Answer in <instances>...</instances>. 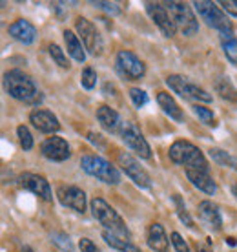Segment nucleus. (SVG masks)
Returning <instances> with one entry per match:
<instances>
[{
  "instance_id": "f257e3e1",
  "label": "nucleus",
  "mask_w": 237,
  "mask_h": 252,
  "mask_svg": "<svg viewBox=\"0 0 237 252\" xmlns=\"http://www.w3.org/2000/svg\"><path fill=\"white\" fill-rule=\"evenodd\" d=\"M4 88H6L7 95L17 101L37 102L40 99L35 82L20 69H9L4 73Z\"/></svg>"
},
{
  "instance_id": "f03ea898",
  "label": "nucleus",
  "mask_w": 237,
  "mask_h": 252,
  "mask_svg": "<svg viewBox=\"0 0 237 252\" xmlns=\"http://www.w3.org/2000/svg\"><path fill=\"white\" fill-rule=\"evenodd\" d=\"M168 156L175 164H181L186 170L208 172V161H206L205 154L190 141H182V139L175 141L174 145L170 146Z\"/></svg>"
},
{
  "instance_id": "7ed1b4c3",
  "label": "nucleus",
  "mask_w": 237,
  "mask_h": 252,
  "mask_svg": "<svg viewBox=\"0 0 237 252\" xmlns=\"http://www.w3.org/2000/svg\"><path fill=\"white\" fill-rule=\"evenodd\" d=\"M91 210H93L95 220L104 227V230H108V232H112V234H117V236L124 238V240L130 238V230H128L126 223L122 221V218H120L102 197L91 199Z\"/></svg>"
},
{
  "instance_id": "20e7f679",
  "label": "nucleus",
  "mask_w": 237,
  "mask_h": 252,
  "mask_svg": "<svg viewBox=\"0 0 237 252\" xmlns=\"http://www.w3.org/2000/svg\"><path fill=\"white\" fill-rule=\"evenodd\" d=\"M81 166L86 174L97 177L102 183H108V185L120 183V174H118L117 168L112 163H108L106 159L99 158V156H84L81 159Z\"/></svg>"
},
{
  "instance_id": "39448f33",
  "label": "nucleus",
  "mask_w": 237,
  "mask_h": 252,
  "mask_svg": "<svg viewBox=\"0 0 237 252\" xmlns=\"http://www.w3.org/2000/svg\"><path fill=\"white\" fill-rule=\"evenodd\" d=\"M194 6L199 13V17L210 28L217 30L219 33H234V26L225 13L219 9V4H213L208 0H197V2H194Z\"/></svg>"
},
{
  "instance_id": "423d86ee",
  "label": "nucleus",
  "mask_w": 237,
  "mask_h": 252,
  "mask_svg": "<svg viewBox=\"0 0 237 252\" xmlns=\"http://www.w3.org/2000/svg\"><path fill=\"white\" fill-rule=\"evenodd\" d=\"M166 9L170 11L172 19H174L175 28L182 33V35H194L199 30L197 19H195L192 7L184 4V2H166L164 4Z\"/></svg>"
},
{
  "instance_id": "0eeeda50",
  "label": "nucleus",
  "mask_w": 237,
  "mask_h": 252,
  "mask_svg": "<svg viewBox=\"0 0 237 252\" xmlns=\"http://www.w3.org/2000/svg\"><path fill=\"white\" fill-rule=\"evenodd\" d=\"M166 84L170 86L172 92L179 94L181 97L188 99V101H199V102H210L212 101V95L208 94L206 90L199 88L197 84H194L192 81H188L186 77H182V75L166 77Z\"/></svg>"
},
{
  "instance_id": "6e6552de",
  "label": "nucleus",
  "mask_w": 237,
  "mask_h": 252,
  "mask_svg": "<svg viewBox=\"0 0 237 252\" xmlns=\"http://www.w3.org/2000/svg\"><path fill=\"white\" fill-rule=\"evenodd\" d=\"M120 139L126 143V146L133 150L137 156H141L143 159H150L151 156V150H150V145H148V141L144 139V135L141 133L137 126L133 125V123H128L126 121L122 128H120Z\"/></svg>"
},
{
  "instance_id": "1a4fd4ad",
  "label": "nucleus",
  "mask_w": 237,
  "mask_h": 252,
  "mask_svg": "<svg viewBox=\"0 0 237 252\" xmlns=\"http://www.w3.org/2000/svg\"><path fill=\"white\" fill-rule=\"evenodd\" d=\"M117 163H118V166L122 168V172H124L126 176L130 177L137 187H141V189H148V187L151 185V179H150V176H148V172L144 170L143 166L139 164L137 159L131 158L128 152H118Z\"/></svg>"
},
{
  "instance_id": "9d476101",
  "label": "nucleus",
  "mask_w": 237,
  "mask_h": 252,
  "mask_svg": "<svg viewBox=\"0 0 237 252\" xmlns=\"http://www.w3.org/2000/svg\"><path fill=\"white\" fill-rule=\"evenodd\" d=\"M117 68L128 81H141L146 73V66L141 59L128 50H120L117 53Z\"/></svg>"
},
{
  "instance_id": "9b49d317",
  "label": "nucleus",
  "mask_w": 237,
  "mask_h": 252,
  "mask_svg": "<svg viewBox=\"0 0 237 252\" xmlns=\"http://www.w3.org/2000/svg\"><path fill=\"white\" fill-rule=\"evenodd\" d=\"M75 30H77V33L81 35L84 48H86L91 55H100V53H102V37H100V33L97 32V28H95L89 20L84 19V17H79V19L75 20Z\"/></svg>"
},
{
  "instance_id": "f8f14e48",
  "label": "nucleus",
  "mask_w": 237,
  "mask_h": 252,
  "mask_svg": "<svg viewBox=\"0 0 237 252\" xmlns=\"http://www.w3.org/2000/svg\"><path fill=\"white\" fill-rule=\"evenodd\" d=\"M57 197L59 201L62 203L64 207L73 208L79 214H84L86 212V194L84 190L79 189V187H73V185H60L57 189Z\"/></svg>"
},
{
  "instance_id": "ddd939ff",
  "label": "nucleus",
  "mask_w": 237,
  "mask_h": 252,
  "mask_svg": "<svg viewBox=\"0 0 237 252\" xmlns=\"http://www.w3.org/2000/svg\"><path fill=\"white\" fill-rule=\"evenodd\" d=\"M146 11L150 15V19L155 22V26L161 30L166 37H174L177 28L174 24V19L170 11L166 9L164 4H157V2H146Z\"/></svg>"
},
{
  "instance_id": "4468645a",
  "label": "nucleus",
  "mask_w": 237,
  "mask_h": 252,
  "mask_svg": "<svg viewBox=\"0 0 237 252\" xmlns=\"http://www.w3.org/2000/svg\"><path fill=\"white\" fill-rule=\"evenodd\" d=\"M19 185L24 190H30L31 194L38 195L44 201H51L53 199V192H51L50 183L46 181V177L38 176V174H31V172H26L19 177Z\"/></svg>"
},
{
  "instance_id": "2eb2a0df",
  "label": "nucleus",
  "mask_w": 237,
  "mask_h": 252,
  "mask_svg": "<svg viewBox=\"0 0 237 252\" xmlns=\"http://www.w3.org/2000/svg\"><path fill=\"white\" fill-rule=\"evenodd\" d=\"M40 154H42L46 159L57 161V163L66 161V159L71 156L69 145L62 137H48L46 141H42V145H40Z\"/></svg>"
},
{
  "instance_id": "dca6fc26",
  "label": "nucleus",
  "mask_w": 237,
  "mask_h": 252,
  "mask_svg": "<svg viewBox=\"0 0 237 252\" xmlns=\"http://www.w3.org/2000/svg\"><path fill=\"white\" fill-rule=\"evenodd\" d=\"M30 121L38 132L42 133H53L60 130V123L50 110H33L30 114Z\"/></svg>"
},
{
  "instance_id": "f3484780",
  "label": "nucleus",
  "mask_w": 237,
  "mask_h": 252,
  "mask_svg": "<svg viewBox=\"0 0 237 252\" xmlns=\"http://www.w3.org/2000/svg\"><path fill=\"white\" fill-rule=\"evenodd\" d=\"M97 119H99L100 126L108 130L110 133H120V128L124 125V121L120 119V115L113 110V108L102 104L97 108Z\"/></svg>"
},
{
  "instance_id": "a211bd4d",
  "label": "nucleus",
  "mask_w": 237,
  "mask_h": 252,
  "mask_svg": "<svg viewBox=\"0 0 237 252\" xmlns=\"http://www.w3.org/2000/svg\"><path fill=\"white\" fill-rule=\"evenodd\" d=\"M7 32H9V35H11L15 40H19L22 44H31L33 40H35V35H37L35 26L26 19L15 20V22L7 28Z\"/></svg>"
},
{
  "instance_id": "6ab92c4d",
  "label": "nucleus",
  "mask_w": 237,
  "mask_h": 252,
  "mask_svg": "<svg viewBox=\"0 0 237 252\" xmlns=\"http://www.w3.org/2000/svg\"><path fill=\"white\" fill-rule=\"evenodd\" d=\"M188 181L194 185L195 189H199L201 192L212 195L217 192V185L213 181V177L205 170H186Z\"/></svg>"
},
{
  "instance_id": "aec40b11",
  "label": "nucleus",
  "mask_w": 237,
  "mask_h": 252,
  "mask_svg": "<svg viewBox=\"0 0 237 252\" xmlns=\"http://www.w3.org/2000/svg\"><path fill=\"white\" fill-rule=\"evenodd\" d=\"M199 216H201V220L205 221L210 228H213V230H221V227H223V218H221V212H219V208L215 203L208 201V199L201 201L199 203Z\"/></svg>"
},
{
  "instance_id": "412c9836",
  "label": "nucleus",
  "mask_w": 237,
  "mask_h": 252,
  "mask_svg": "<svg viewBox=\"0 0 237 252\" xmlns=\"http://www.w3.org/2000/svg\"><path fill=\"white\" fill-rule=\"evenodd\" d=\"M148 245L153 252H168V238L161 223H151L148 228Z\"/></svg>"
},
{
  "instance_id": "4be33fe9",
  "label": "nucleus",
  "mask_w": 237,
  "mask_h": 252,
  "mask_svg": "<svg viewBox=\"0 0 237 252\" xmlns=\"http://www.w3.org/2000/svg\"><path fill=\"white\" fill-rule=\"evenodd\" d=\"M157 102H159V106L162 108V112L166 115H170V119H174V121L184 119V114H182L181 106L177 104V101H175L170 94L159 92V94H157Z\"/></svg>"
},
{
  "instance_id": "5701e85b",
  "label": "nucleus",
  "mask_w": 237,
  "mask_h": 252,
  "mask_svg": "<svg viewBox=\"0 0 237 252\" xmlns=\"http://www.w3.org/2000/svg\"><path fill=\"white\" fill-rule=\"evenodd\" d=\"M102 238H104V241H106L108 245L118 252H143L139 247L130 243V240H124V238H120L117 234L108 232V230H102Z\"/></svg>"
},
{
  "instance_id": "b1692460",
  "label": "nucleus",
  "mask_w": 237,
  "mask_h": 252,
  "mask_svg": "<svg viewBox=\"0 0 237 252\" xmlns=\"http://www.w3.org/2000/svg\"><path fill=\"white\" fill-rule=\"evenodd\" d=\"M64 42H66L68 53L75 59L77 63H84V61H86V53L82 50V42L79 40V37H77L75 33L66 30V32H64Z\"/></svg>"
},
{
  "instance_id": "393cba45",
  "label": "nucleus",
  "mask_w": 237,
  "mask_h": 252,
  "mask_svg": "<svg viewBox=\"0 0 237 252\" xmlns=\"http://www.w3.org/2000/svg\"><path fill=\"white\" fill-rule=\"evenodd\" d=\"M213 88H215L221 99H225L228 102H237V88L228 77H219L213 84Z\"/></svg>"
},
{
  "instance_id": "a878e982",
  "label": "nucleus",
  "mask_w": 237,
  "mask_h": 252,
  "mask_svg": "<svg viewBox=\"0 0 237 252\" xmlns=\"http://www.w3.org/2000/svg\"><path fill=\"white\" fill-rule=\"evenodd\" d=\"M221 46L226 59L232 64H237V38L234 33H221Z\"/></svg>"
},
{
  "instance_id": "bb28decb",
  "label": "nucleus",
  "mask_w": 237,
  "mask_h": 252,
  "mask_svg": "<svg viewBox=\"0 0 237 252\" xmlns=\"http://www.w3.org/2000/svg\"><path fill=\"white\" fill-rule=\"evenodd\" d=\"M210 158H212L217 164H221V166L237 170V159L234 158V156H230L228 152L221 150V148H212V150H210Z\"/></svg>"
},
{
  "instance_id": "cd10ccee",
  "label": "nucleus",
  "mask_w": 237,
  "mask_h": 252,
  "mask_svg": "<svg viewBox=\"0 0 237 252\" xmlns=\"http://www.w3.org/2000/svg\"><path fill=\"white\" fill-rule=\"evenodd\" d=\"M174 205H175V210H177V216H179V220H181L188 228H192V230H194L195 223H194V220H192L190 212L186 210V205H184V201L181 199V195H179V194L174 195Z\"/></svg>"
},
{
  "instance_id": "c85d7f7f",
  "label": "nucleus",
  "mask_w": 237,
  "mask_h": 252,
  "mask_svg": "<svg viewBox=\"0 0 237 252\" xmlns=\"http://www.w3.org/2000/svg\"><path fill=\"white\" fill-rule=\"evenodd\" d=\"M194 114L199 117L201 123H205L206 126H217V121H215V115L210 108H205L201 106V104H194Z\"/></svg>"
},
{
  "instance_id": "c756f323",
  "label": "nucleus",
  "mask_w": 237,
  "mask_h": 252,
  "mask_svg": "<svg viewBox=\"0 0 237 252\" xmlns=\"http://www.w3.org/2000/svg\"><path fill=\"white\" fill-rule=\"evenodd\" d=\"M51 241H53V243H55V245L59 247L62 252H75V247H73V243H71L68 234L53 232L51 234Z\"/></svg>"
},
{
  "instance_id": "7c9ffc66",
  "label": "nucleus",
  "mask_w": 237,
  "mask_h": 252,
  "mask_svg": "<svg viewBox=\"0 0 237 252\" xmlns=\"http://www.w3.org/2000/svg\"><path fill=\"white\" fill-rule=\"evenodd\" d=\"M50 55H51V59L55 61L60 68H64V69H68L71 64H69V61H68V57H66V53H64V50L60 48V46H57V44H51L50 46Z\"/></svg>"
},
{
  "instance_id": "2f4dec72",
  "label": "nucleus",
  "mask_w": 237,
  "mask_h": 252,
  "mask_svg": "<svg viewBox=\"0 0 237 252\" xmlns=\"http://www.w3.org/2000/svg\"><path fill=\"white\" fill-rule=\"evenodd\" d=\"M81 84L86 90H93L95 88V84H97V73H95V69L91 68V66H86V68L82 69Z\"/></svg>"
},
{
  "instance_id": "473e14b6",
  "label": "nucleus",
  "mask_w": 237,
  "mask_h": 252,
  "mask_svg": "<svg viewBox=\"0 0 237 252\" xmlns=\"http://www.w3.org/2000/svg\"><path fill=\"white\" fill-rule=\"evenodd\" d=\"M17 135H19L20 146H22L24 150H31L33 148V135H31V132L28 130V126L20 125L19 128H17Z\"/></svg>"
},
{
  "instance_id": "72a5a7b5",
  "label": "nucleus",
  "mask_w": 237,
  "mask_h": 252,
  "mask_svg": "<svg viewBox=\"0 0 237 252\" xmlns=\"http://www.w3.org/2000/svg\"><path fill=\"white\" fill-rule=\"evenodd\" d=\"M130 99L137 108H143L144 104H148V94L141 88H131L130 90Z\"/></svg>"
},
{
  "instance_id": "f704fd0d",
  "label": "nucleus",
  "mask_w": 237,
  "mask_h": 252,
  "mask_svg": "<svg viewBox=\"0 0 237 252\" xmlns=\"http://www.w3.org/2000/svg\"><path fill=\"white\" fill-rule=\"evenodd\" d=\"M172 245L177 252H190V247L182 240V236L179 232H172Z\"/></svg>"
},
{
  "instance_id": "c9c22d12",
  "label": "nucleus",
  "mask_w": 237,
  "mask_h": 252,
  "mask_svg": "<svg viewBox=\"0 0 237 252\" xmlns=\"http://www.w3.org/2000/svg\"><path fill=\"white\" fill-rule=\"evenodd\" d=\"M219 6L223 7L226 13H230V15L237 17V0H221Z\"/></svg>"
},
{
  "instance_id": "e433bc0d",
  "label": "nucleus",
  "mask_w": 237,
  "mask_h": 252,
  "mask_svg": "<svg viewBox=\"0 0 237 252\" xmlns=\"http://www.w3.org/2000/svg\"><path fill=\"white\" fill-rule=\"evenodd\" d=\"M93 6L100 7V9H106L108 13H112V15H118L120 9L117 7V4H113V2H91Z\"/></svg>"
},
{
  "instance_id": "4c0bfd02",
  "label": "nucleus",
  "mask_w": 237,
  "mask_h": 252,
  "mask_svg": "<svg viewBox=\"0 0 237 252\" xmlns=\"http://www.w3.org/2000/svg\"><path fill=\"white\" fill-rule=\"evenodd\" d=\"M79 247H81L82 252H100L99 249H97V245H95L91 240H88V238H82L81 241H79Z\"/></svg>"
},
{
  "instance_id": "58836bf2",
  "label": "nucleus",
  "mask_w": 237,
  "mask_h": 252,
  "mask_svg": "<svg viewBox=\"0 0 237 252\" xmlns=\"http://www.w3.org/2000/svg\"><path fill=\"white\" fill-rule=\"evenodd\" d=\"M88 135H89V141H93V143H102V139H100V135L99 133H97V135H95V133H88Z\"/></svg>"
},
{
  "instance_id": "ea45409f",
  "label": "nucleus",
  "mask_w": 237,
  "mask_h": 252,
  "mask_svg": "<svg viewBox=\"0 0 237 252\" xmlns=\"http://www.w3.org/2000/svg\"><path fill=\"white\" fill-rule=\"evenodd\" d=\"M226 243H228V245H236L237 241H236V238H226Z\"/></svg>"
},
{
  "instance_id": "a19ab883",
  "label": "nucleus",
  "mask_w": 237,
  "mask_h": 252,
  "mask_svg": "<svg viewBox=\"0 0 237 252\" xmlns=\"http://www.w3.org/2000/svg\"><path fill=\"white\" fill-rule=\"evenodd\" d=\"M197 252H210L208 249H205V247H197Z\"/></svg>"
},
{
  "instance_id": "79ce46f5",
  "label": "nucleus",
  "mask_w": 237,
  "mask_h": 252,
  "mask_svg": "<svg viewBox=\"0 0 237 252\" xmlns=\"http://www.w3.org/2000/svg\"><path fill=\"white\" fill-rule=\"evenodd\" d=\"M22 252H33V249H31V247H24V249H22Z\"/></svg>"
},
{
  "instance_id": "37998d69",
  "label": "nucleus",
  "mask_w": 237,
  "mask_h": 252,
  "mask_svg": "<svg viewBox=\"0 0 237 252\" xmlns=\"http://www.w3.org/2000/svg\"><path fill=\"white\" fill-rule=\"evenodd\" d=\"M232 190H234V195H236V197H237V183L234 185V189H232Z\"/></svg>"
}]
</instances>
